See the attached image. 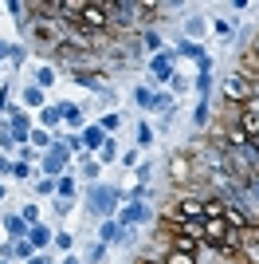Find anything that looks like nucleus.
Here are the masks:
<instances>
[{
  "mask_svg": "<svg viewBox=\"0 0 259 264\" xmlns=\"http://www.w3.org/2000/svg\"><path fill=\"white\" fill-rule=\"evenodd\" d=\"M28 142H36V146H47V150H51V138H47L44 130H36V134H32V138H28Z\"/></svg>",
  "mask_w": 259,
  "mask_h": 264,
  "instance_id": "nucleus-22",
  "label": "nucleus"
},
{
  "mask_svg": "<svg viewBox=\"0 0 259 264\" xmlns=\"http://www.w3.org/2000/svg\"><path fill=\"white\" fill-rule=\"evenodd\" d=\"M255 87L247 83V75H232V83H228V95H235V99H243V95H251Z\"/></svg>",
  "mask_w": 259,
  "mask_h": 264,
  "instance_id": "nucleus-7",
  "label": "nucleus"
},
{
  "mask_svg": "<svg viewBox=\"0 0 259 264\" xmlns=\"http://www.w3.org/2000/svg\"><path fill=\"white\" fill-rule=\"evenodd\" d=\"M44 122H47V126H55V122H59V107H47V111H44Z\"/></svg>",
  "mask_w": 259,
  "mask_h": 264,
  "instance_id": "nucleus-21",
  "label": "nucleus"
},
{
  "mask_svg": "<svg viewBox=\"0 0 259 264\" xmlns=\"http://www.w3.org/2000/svg\"><path fill=\"white\" fill-rule=\"evenodd\" d=\"M0 173H12V162H8L4 154H0Z\"/></svg>",
  "mask_w": 259,
  "mask_h": 264,
  "instance_id": "nucleus-27",
  "label": "nucleus"
},
{
  "mask_svg": "<svg viewBox=\"0 0 259 264\" xmlns=\"http://www.w3.org/2000/svg\"><path fill=\"white\" fill-rule=\"evenodd\" d=\"M12 178L28 182V178H32V166H28V162H12Z\"/></svg>",
  "mask_w": 259,
  "mask_h": 264,
  "instance_id": "nucleus-12",
  "label": "nucleus"
},
{
  "mask_svg": "<svg viewBox=\"0 0 259 264\" xmlns=\"http://www.w3.org/2000/svg\"><path fill=\"white\" fill-rule=\"evenodd\" d=\"M87 201H91V213H114V201H118V190L114 186H98V190L87 193Z\"/></svg>",
  "mask_w": 259,
  "mask_h": 264,
  "instance_id": "nucleus-1",
  "label": "nucleus"
},
{
  "mask_svg": "<svg viewBox=\"0 0 259 264\" xmlns=\"http://www.w3.org/2000/svg\"><path fill=\"white\" fill-rule=\"evenodd\" d=\"M145 217H149V209L138 205V201H130V205L122 209V225H134V221H145Z\"/></svg>",
  "mask_w": 259,
  "mask_h": 264,
  "instance_id": "nucleus-5",
  "label": "nucleus"
},
{
  "mask_svg": "<svg viewBox=\"0 0 259 264\" xmlns=\"http://www.w3.org/2000/svg\"><path fill=\"white\" fill-rule=\"evenodd\" d=\"M83 16H87V24H106V4H83Z\"/></svg>",
  "mask_w": 259,
  "mask_h": 264,
  "instance_id": "nucleus-6",
  "label": "nucleus"
},
{
  "mask_svg": "<svg viewBox=\"0 0 259 264\" xmlns=\"http://www.w3.org/2000/svg\"><path fill=\"white\" fill-rule=\"evenodd\" d=\"M149 71L157 83H173V51H161V55H153L149 59Z\"/></svg>",
  "mask_w": 259,
  "mask_h": 264,
  "instance_id": "nucleus-3",
  "label": "nucleus"
},
{
  "mask_svg": "<svg viewBox=\"0 0 259 264\" xmlns=\"http://www.w3.org/2000/svg\"><path fill=\"white\" fill-rule=\"evenodd\" d=\"M134 99H138L141 107H149V111H153V91H145V87H138V91H134Z\"/></svg>",
  "mask_w": 259,
  "mask_h": 264,
  "instance_id": "nucleus-13",
  "label": "nucleus"
},
{
  "mask_svg": "<svg viewBox=\"0 0 259 264\" xmlns=\"http://www.w3.org/2000/svg\"><path fill=\"white\" fill-rule=\"evenodd\" d=\"M153 111H173V99L165 95V91H161V95H153Z\"/></svg>",
  "mask_w": 259,
  "mask_h": 264,
  "instance_id": "nucleus-14",
  "label": "nucleus"
},
{
  "mask_svg": "<svg viewBox=\"0 0 259 264\" xmlns=\"http://www.w3.org/2000/svg\"><path fill=\"white\" fill-rule=\"evenodd\" d=\"M102 256H106V244H102V240H94V244H91V260H102Z\"/></svg>",
  "mask_w": 259,
  "mask_h": 264,
  "instance_id": "nucleus-19",
  "label": "nucleus"
},
{
  "mask_svg": "<svg viewBox=\"0 0 259 264\" xmlns=\"http://www.w3.org/2000/svg\"><path fill=\"white\" fill-rule=\"evenodd\" d=\"M4 229H8L12 237H24V240H28V229H32V225H28L24 217H4Z\"/></svg>",
  "mask_w": 259,
  "mask_h": 264,
  "instance_id": "nucleus-9",
  "label": "nucleus"
},
{
  "mask_svg": "<svg viewBox=\"0 0 259 264\" xmlns=\"http://www.w3.org/2000/svg\"><path fill=\"white\" fill-rule=\"evenodd\" d=\"M83 173H87V178H98L102 169H98V162H83Z\"/></svg>",
  "mask_w": 259,
  "mask_h": 264,
  "instance_id": "nucleus-23",
  "label": "nucleus"
},
{
  "mask_svg": "<svg viewBox=\"0 0 259 264\" xmlns=\"http://www.w3.org/2000/svg\"><path fill=\"white\" fill-rule=\"evenodd\" d=\"M51 237H55V233H51L47 225H32V229H28V244H32V248H44Z\"/></svg>",
  "mask_w": 259,
  "mask_h": 264,
  "instance_id": "nucleus-4",
  "label": "nucleus"
},
{
  "mask_svg": "<svg viewBox=\"0 0 259 264\" xmlns=\"http://www.w3.org/2000/svg\"><path fill=\"white\" fill-rule=\"evenodd\" d=\"M28 264H47V260H44V256H40V260H28Z\"/></svg>",
  "mask_w": 259,
  "mask_h": 264,
  "instance_id": "nucleus-28",
  "label": "nucleus"
},
{
  "mask_svg": "<svg viewBox=\"0 0 259 264\" xmlns=\"http://www.w3.org/2000/svg\"><path fill=\"white\" fill-rule=\"evenodd\" d=\"M59 193H63V201H71V197H75V182H71V178H59Z\"/></svg>",
  "mask_w": 259,
  "mask_h": 264,
  "instance_id": "nucleus-15",
  "label": "nucleus"
},
{
  "mask_svg": "<svg viewBox=\"0 0 259 264\" xmlns=\"http://www.w3.org/2000/svg\"><path fill=\"white\" fill-rule=\"evenodd\" d=\"M40 103H44V91H40V87H28V91H24V107H40Z\"/></svg>",
  "mask_w": 259,
  "mask_h": 264,
  "instance_id": "nucleus-11",
  "label": "nucleus"
},
{
  "mask_svg": "<svg viewBox=\"0 0 259 264\" xmlns=\"http://www.w3.org/2000/svg\"><path fill=\"white\" fill-rule=\"evenodd\" d=\"M67 158H71V146L67 142H51V150H47V158H44V173H47V178H55Z\"/></svg>",
  "mask_w": 259,
  "mask_h": 264,
  "instance_id": "nucleus-2",
  "label": "nucleus"
},
{
  "mask_svg": "<svg viewBox=\"0 0 259 264\" xmlns=\"http://www.w3.org/2000/svg\"><path fill=\"white\" fill-rule=\"evenodd\" d=\"M0 201H4V182H0Z\"/></svg>",
  "mask_w": 259,
  "mask_h": 264,
  "instance_id": "nucleus-29",
  "label": "nucleus"
},
{
  "mask_svg": "<svg viewBox=\"0 0 259 264\" xmlns=\"http://www.w3.org/2000/svg\"><path fill=\"white\" fill-rule=\"evenodd\" d=\"M51 83H55V71H51V67H40V91L51 87Z\"/></svg>",
  "mask_w": 259,
  "mask_h": 264,
  "instance_id": "nucleus-16",
  "label": "nucleus"
},
{
  "mask_svg": "<svg viewBox=\"0 0 259 264\" xmlns=\"http://www.w3.org/2000/svg\"><path fill=\"white\" fill-rule=\"evenodd\" d=\"M59 119L67 122V126H79V122H83V111H79L75 103H59Z\"/></svg>",
  "mask_w": 259,
  "mask_h": 264,
  "instance_id": "nucleus-8",
  "label": "nucleus"
},
{
  "mask_svg": "<svg viewBox=\"0 0 259 264\" xmlns=\"http://www.w3.org/2000/svg\"><path fill=\"white\" fill-rule=\"evenodd\" d=\"M138 142H141V146L153 142V130H149V126H138Z\"/></svg>",
  "mask_w": 259,
  "mask_h": 264,
  "instance_id": "nucleus-20",
  "label": "nucleus"
},
{
  "mask_svg": "<svg viewBox=\"0 0 259 264\" xmlns=\"http://www.w3.org/2000/svg\"><path fill=\"white\" fill-rule=\"evenodd\" d=\"M83 146H91V150H98V146H106V134H102L98 126H87V130H83Z\"/></svg>",
  "mask_w": 259,
  "mask_h": 264,
  "instance_id": "nucleus-10",
  "label": "nucleus"
},
{
  "mask_svg": "<svg viewBox=\"0 0 259 264\" xmlns=\"http://www.w3.org/2000/svg\"><path fill=\"white\" fill-rule=\"evenodd\" d=\"M36 190H40V193H55V190H59V182H55V178H44Z\"/></svg>",
  "mask_w": 259,
  "mask_h": 264,
  "instance_id": "nucleus-17",
  "label": "nucleus"
},
{
  "mask_svg": "<svg viewBox=\"0 0 259 264\" xmlns=\"http://www.w3.org/2000/svg\"><path fill=\"white\" fill-rule=\"evenodd\" d=\"M55 244H59V248H63V252H67L71 244H75V237H71V233H55Z\"/></svg>",
  "mask_w": 259,
  "mask_h": 264,
  "instance_id": "nucleus-18",
  "label": "nucleus"
},
{
  "mask_svg": "<svg viewBox=\"0 0 259 264\" xmlns=\"http://www.w3.org/2000/svg\"><path fill=\"white\" fill-rule=\"evenodd\" d=\"M149 178H153V166H149V162H145V166H138V182H149Z\"/></svg>",
  "mask_w": 259,
  "mask_h": 264,
  "instance_id": "nucleus-24",
  "label": "nucleus"
},
{
  "mask_svg": "<svg viewBox=\"0 0 259 264\" xmlns=\"http://www.w3.org/2000/svg\"><path fill=\"white\" fill-rule=\"evenodd\" d=\"M0 264H8V260H0Z\"/></svg>",
  "mask_w": 259,
  "mask_h": 264,
  "instance_id": "nucleus-30",
  "label": "nucleus"
},
{
  "mask_svg": "<svg viewBox=\"0 0 259 264\" xmlns=\"http://www.w3.org/2000/svg\"><path fill=\"white\" fill-rule=\"evenodd\" d=\"M243 126H247V130H255V134H259V115H247V119H243Z\"/></svg>",
  "mask_w": 259,
  "mask_h": 264,
  "instance_id": "nucleus-25",
  "label": "nucleus"
},
{
  "mask_svg": "<svg viewBox=\"0 0 259 264\" xmlns=\"http://www.w3.org/2000/svg\"><path fill=\"white\" fill-rule=\"evenodd\" d=\"M169 264H192V260H188L185 252H177V256H169Z\"/></svg>",
  "mask_w": 259,
  "mask_h": 264,
  "instance_id": "nucleus-26",
  "label": "nucleus"
}]
</instances>
